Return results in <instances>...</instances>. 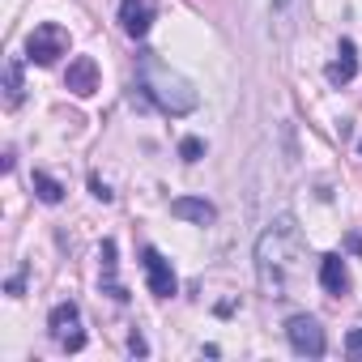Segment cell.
<instances>
[{"instance_id":"1","label":"cell","mask_w":362,"mask_h":362,"mask_svg":"<svg viewBox=\"0 0 362 362\" xmlns=\"http://www.w3.org/2000/svg\"><path fill=\"white\" fill-rule=\"evenodd\" d=\"M256 277L269 298H290L303 281V235L294 218H277L256 243Z\"/></svg>"},{"instance_id":"2","label":"cell","mask_w":362,"mask_h":362,"mask_svg":"<svg viewBox=\"0 0 362 362\" xmlns=\"http://www.w3.org/2000/svg\"><path fill=\"white\" fill-rule=\"evenodd\" d=\"M136 77H141V90L158 103V111H166V115H192L197 111V90L188 86V77H179L175 69H166L153 52H145L141 56V64H136Z\"/></svg>"},{"instance_id":"3","label":"cell","mask_w":362,"mask_h":362,"mask_svg":"<svg viewBox=\"0 0 362 362\" xmlns=\"http://www.w3.org/2000/svg\"><path fill=\"white\" fill-rule=\"evenodd\" d=\"M69 52V30L64 26H56V22H43V26H35L30 35H26V60H35V64H56L60 56Z\"/></svg>"},{"instance_id":"4","label":"cell","mask_w":362,"mask_h":362,"mask_svg":"<svg viewBox=\"0 0 362 362\" xmlns=\"http://www.w3.org/2000/svg\"><path fill=\"white\" fill-rule=\"evenodd\" d=\"M47 328H52V337H56V345H60V349H69V354L86 349L81 307H77V303H56V307H52V315H47Z\"/></svg>"},{"instance_id":"5","label":"cell","mask_w":362,"mask_h":362,"mask_svg":"<svg viewBox=\"0 0 362 362\" xmlns=\"http://www.w3.org/2000/svg\"><path fill=\"white\" fill-rule=\"evenodd\" d=\"M286 337H290V349L298 358H324V349H328V337H324L315 315H290L286 320Z\"/></svg>"},{"instance_id":"6","label":"cell","mask_w":362,"mask_h":362,"mask_svg":"<svg viewBox=\"0 0 362 362\" xmlns=\"http://www.w3.org/2000/svg\"><path fill=\"white\" fill-rule=\"evenodd\" d=\"M141 264H145L149 294H158V298H170V294H179V277H175L170 260H166L158 247H145V252H141Z\"/></svg>"},{"instance_id":"7","label":"cell","mask_w":362,"mask_h":362,"mask_svg":"<svg viewBox=\"0 0 362 362\" xmlns=\"http://www.w3.org/2000/svg\"><path fill=\"white\" fill-rule=\"evenodd\" d=\"M307 22V0H273L269 5V30H273V39H294L298 35V26Z\"/></svg>"},{"instance_id":"8","label":"cell","mask_w":362,"mask_h":362,"mask_svg":"<svg viewBox=\"0 0 362 362\" xmlns=\"http://www.w3.org/2000/svg\"><path fill=\"white\" fill-rule=\"evenodd\" d=\"M64 86L77 94V98H90L98 90V60L94 56H73L69 69H64Z\"/></svg>"},{"instance_id":"9","label":"cell","mask_w":362,"mask_h":362,"mask_svg":"<svg viewBox=\"0 0 362 362\" xmlns=\"http://www.w3.org/2000/svg\"><path fill=\"white\" fill-rule=\"evenodd\" d=\"M119 26L132 39H145L153 26V0H119Z\"/></svg>"},{"instance_id":"10","label":"cell","mask_w":362,"mask_h":362,"mask_svg":"<svg viewBox=\"0 0 362 362\" xmlns=\"http://www.w3.org/2000/svg\"><path fill=\"white\" fill-rule=\"evenodd\" d=\"M320 286L328 294H349V269H345V260L337 252L320 256Z\"/></svg>"},{"instance_id":"11","label":"cell","mask_w":362,"mask_h":362,"mask_svg":"<svg viewBox=\"0 0 362 362\" xmlns=\"http://www.w3.org/2000/svg\"><path fill=\"white\" fill-rule=\"evenodd\" d=\"M170 214L184 218V222H192V226H209V222L218 218V209H214L209 201H201V197H175V201H170Z\"/></svg>"},{"instance_id":"12","label":"cell","mask_w":362,"mask_h":362,"mask_svg":"<svg viewBox=\"0 0 362 362\" xmlns=\"http://www.w3.org/2000/svg\"><path fill=\"white\" fill-rule=\"evenodd\" d=\"M324 77H328L332 86H349V81L358 77V56H354V43H349V39H341V52H337V60H328Z\"/></svg>"},{"instance_id":"13","label":"cell","mask_w":362,"mask_h":362,"mask_svg":"<svg viewBox=\"0 0 362 362\" xmlns=\"http://www.w3.org/2000/svg\"><path fill=\"white\" fill-rule=\"evenodd\" d=\"M98 260H103V290H107L111 298H119V303H124L128 294H124V286L115 281V264H119V260H115V239H103V252H98Z\"/></svg>"},{"instance_id":"14","label":"cell","mask_w":362,"mask_h":362,"mask_svg":"<svg viewBox=\"0 0 362 362\" xmlns=\"http://www.w3.org/2000/svg\"><path fill=\"white\" fill-rule=\"evenodd\" d=\"M22 90H26V86H22V60L9 56V60H5V107H18V103H22Z\"/></svg>"},{"instance_id":"15","label":"cell","mask_w":362,"mask_h":362,"mask_svg":"<svg viewBox=\"0 0 362 362\" xmlns=\"http://www.w3.org/2000/svg\"><path fill=\"white\" fill-rule=\"evenodd\" d=\"M35 197L43 205H60L64 201V184H60V179H52L47 170H35Z\"/></svg>"},{"instance_id":"16","label":"cell","mask_w":362,"mask_h":362,"mask_svg":"<svg viewBox=\"0 0 362 362\" xmlns=\"http://www.w3.org/2000/svg\"><path fill=\"white\" fill-rule=\"evenodd\" d=\"M179 158H184V162H201L205 158V141L201 136H184V141H179Z\"/></svg>"},{"instance_id":"17","label":"cell","mask_w":362,"mask_h":362,"mask_svg":"<svg viewBox=\"0 0 362 362\" xmlns=\"http://www.w3.org/2000/svg\"><path fill=\"white\" fill-rule=\"evenodd\" d=\"M345 354H349V358H362V328H354V332L345 337Z\"/></svg>"},{"instance_id":"18","label":"cell","mask_w":362,"mask_h":362,"mask_svg":"<svg viewBox=\"0 0 362 362\" xmlns=\"http://www.w3.org/2000/svg\"><path fill=\"white\" fill-rule=\"evenodd\" d=\"M128 349H132L136 358H145V354H149V345H145V337H141V332H132V337H128Z\"/></svg>"},{"instance_id":"19","label":"cell","mask_w":362,"mask_h":362,"mask_svg":"<svg viewBox=\"0 0 362 362\" xmlns=\"http://www.w3.org/2000/svg\"><path fill=\"white\" fill-rule=\"evenodd\" d=\"M90 192H94V197H98V201H103V205H107V201H111V188H107V184H103V179H90Z\"/></svg>"}]
</instances>
